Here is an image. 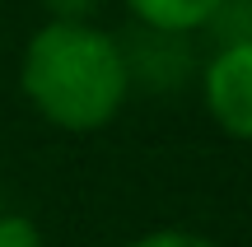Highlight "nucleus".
Listing matches in <instances>:
<instances>
[{"mask_svg":"<svg viewBox=\"0 0 252 247\" xmlns=\"http://www.w3.org/2000/svg\"><path fill=\"white\" fill-rule=\"evenodd\" d=\"M131 24L163 28V33H206L220 0H122Z\"/></svg>","mask_w":252,"mask_h":247,"instance_id":"20e7f679","label":"nucleus"},{"mask_svg":"<svg viewBox=\"0 0 252 247\" xmlns=\"http://www.w3.org/2000/svg\"><path fill=\"white\" fill-rule=\"evenodd\" d=\"M112 0H42L47 19H98Z\"/></svg>","mask_w":252,"mask_h":247,"instance_id":"6e6552de","label":"nucleus"},{"mask_svg":"<svg viewBox=\"0 0 252 247\" xmlns=\"http://www.w3.org/2000/svg\"><path fill=\"white\" fill-rule=\"evenodd\" d=\"M206 117L238 145H252V37L215 42L196 70Z\"/></svg>","mask_w":252,"mask_h":247,"instance_id":"f03ea898","label":"nucleus"},{"mask_svg":"<svg viewBox=\"0 0 252 247\" xmlns=\"http://www.w3.org/2000/svg\"><path fill=\"white\" fill-rule=\"evenodd\" d=\"M0 247H47V238H42V229H37L33 215L5 210L0 215Z\"/></svg>","mask_w":252,"mask_h":247,"instance_id":"0eeeda50","label":"nucleus"},{"mask_svg":"<svg viewBox=\"0 0 252 247\" xmlns=\"http://www.w3.org/2000/svg\"><path fill=\"white\" fill-rule=\"evenodd\" d=\"M215 42H229V37H252V0H220L215 19L206 28Z\"/></svg>","mask_w":252,"mask_h":247,"instance_id":"39448f33","label":"nucleus"},{"mask_svg":"<svg viewBox=\"0 0 252 247\" xmlns=\"http://www.w3.org/2000/svg\"><path fill=\"white\" fill-rule=\"evenodd\" d=\"M24 103L65 136H98L131 98L122 37L98 19H47L19 52Z\"/></svg>","mask_w":252,"mask_h":247,"instance_id":"f257e3e1","label":"nucleus"},{"mask_svg":"<svg viewBox=\"0 0 252 247\" xmlns=\"http://www.w3.org/2000/svg\"><path fill=\"white\" fill-rule=\"evenodd\" d=\"M126 247H220V243L206 238V233H196V229L168 224V229H150V233H140V238H131Z\"/></svg>","mask_w":252,"mask_h":247,"instance_id":"423d86ee","label":"nucleus"},{"mask_svg":"<svg viewBox=\"0 0 252 247\" xmlns=\"http://www.w3.org/2000/svg\"><path fill=\"white\" fill-rule=\"evenodd\" d=\"M126 75H131V93H178L196 84L201 56H196V33H163V28H140L122 37Z\"/></svg>","mask_w":252,"mask_h":247,"instance_id":"7ed1b4c3","label":"nucleus"}]
</instances>
